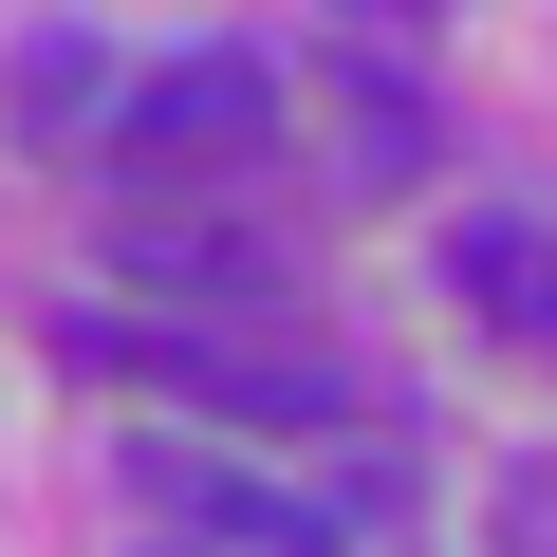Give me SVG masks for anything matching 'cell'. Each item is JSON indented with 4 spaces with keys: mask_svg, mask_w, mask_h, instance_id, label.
Returning <instances> with one entry per match:
<instances>
[{
    "mask_svg": "<svg viewBox=\"0 0 557 557\" xmlns=\"http://www.w3.org/2000/svg\"><path fill=\"white\" fill-rule=\"evenodd\" d=\"M131 483L168 502V539H223V557H354V520L298 502V483H242V465H186V446H131Z\"/></svg>",
    "mask_w": 557,
    "mask_h": 557,
    "instance_id": "1",
    "label": "cell"
},
{
    "mask_svg": "<svg viewBox=\"0 0 557 557\" xmlns=\"http://www.w3.org/2000/svg\"><path fill=\"white\" fill-rule=\"evenodd\" d=\"M260 131H278V57L260 38H186V57L131 75V149H168V168L186 149H260Z\"/></svg>",
    "mask_w": 557,
    "mask_h": 557,
    "instance_id": "2",
    "label": "cell"
},
{
    "mask_svg": "<svg viewBox=\"0 0 557 557\" xmlns=\"http://www.w3.org/2000/svg\"><path fill=\"white\" fill-rule=\"evenodd\" d=\"M0 131H20V149L131 131V75H112V38H94V20H20V38H0Z\"/></svg>",
    "mask_w": 557,
    "mask_h": 557,
    "instance_id": "3",
    "label": "cell"
},
{
    "mask_svg": "<svg viewBox=\"0 0 557 557\" xmlns=\"http://www.w3.org/2000/svg\"><path fill=\"white\" fill-rule=\"evenodd\" d=\"M446 298H465V317H502V335H557V223H520V205L446 223Z\"/></svg>",
    "mask_w": 557,
    "mask_h": 557,
    "instance_id": "4",
    "label": "cell"
},
{
    "mask_svg": "<svg viewBox=\"0 0 557 557\" xmlns=\"http://www.w3.org/2000/svg\"><path fill=\"white\" fill-rule=\"evenodd\" d=\"M428 168V94L409 57H335V186H409Z\"/></svg>",
    "mask_w": 557,
    "mask_h": 557,
    "instance_id": "5",
    "label": "cell"
},
{
    "mask_svg": "<svg viewBox=\"0 0 557 557\" xmlns=\"http://www.w3.org/2000/svg\"><path fill=\"white\" fill-rule=\"evenodd\" d=\"M112 260H131V278H186V298H260V278H278V260L223 242V223H112Z\"/></svg>",
    "mask_w": 557,
    "mask_h": 557,
    "instance_id": "6",
    "label": "cell"
},
{
    "mask_svg": "<svg viewBox=\"0 0 557 557\" xmlns=\"http://www.w3.org/2000/svg\"><path fill=\"white\" fill-rule=\"evenodd\" d=\"M149 557H223V539H149Z\"/></svg>",
    "mask_w": 557,
    "mask_h": 557,
    "instance_id": "7",
    "label": "cell"
}]
</instances>
